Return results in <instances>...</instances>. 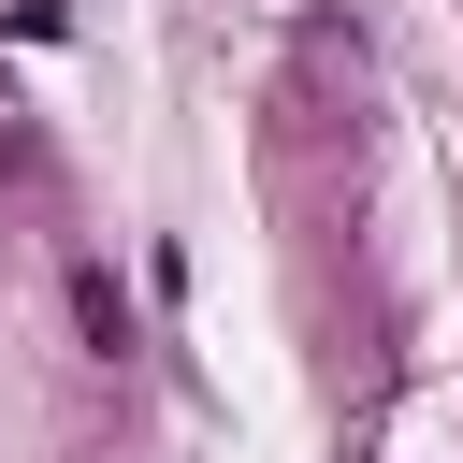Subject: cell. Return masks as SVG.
I'll use <instances>...</instances> for the list:
<instances>
[{"label":"cell","mask_w":463,"mask_h":463,"mask_svg":"<svg viewBox=\"0 0 463 463\" xmlns=\"http://www.w3.org/2000/svg\"><path fill=\"white\" fill-rule=\"evenodd\" d=\"M72 333H87V362H130V289H116V260H72Z\"/></svg>","instance_id":"1"}]
</instances>
